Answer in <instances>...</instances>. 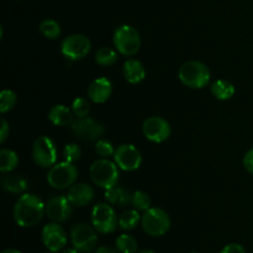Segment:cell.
I'll use <instances>...</instances> for the list:
<instances>
[{
  "label": "cell",
  "mask_w": 253,
  "mask_h": 253,
  "mask_svg": "<svg viewBox=\"0 0 253 253\" xmlns=\"http://www.w3.org/2000/svg\"><path fill=\"white\" fill-rule=\"evenodd\" d=\"M46 214V205L34 194H24L14 207V219L21 227H32L39 224Z\"/></svg>",
  "instance_id": "6da1fadb"
},
{
  "label": "cell",
  "mask_w": 253,
  "mask_h": 253,
  "mask_svg": "<svg viewBox=\"0 0 253 253\" xmlns=\"http://www.w3.org/2000/svg\"><path fill=\"white\" fill-rule=\"evenodd\" d=\"M90 178L98 187L105 190L111 189L118 185L120 178L118 165L106 158L95 161L90 166Z\"/></svg>",
  "instance_id": "7a4b0ae2"
},
{
  "label": "cell",
  "mask_w": 253,
  "mask_h": 253,
  "mask_svg": "<svg viewBox=\"0 0 253 253\" xmlns=\"http://www.w3.org/2000/svg\"><path fill=\"white\" fill-rule=\"evenodd\" d=\"M180 82L184 85L193 89H202L208 85L210 81V71L204 63L198 61H190L179 68Z\"/></svg>",
  "instance_id": "3957f363"
},
{
  "label": "cell",
  "mask_w": 253,
  "mask_h": 253,
  "mask_svg": "<svg viewBox=\"0 0 253 253\" xmlns=\"http://www.w3.org/2000/svg\"><path fill=\"white\" fill-rule=\"evenodd\" d=\"M114 44L124 56H133L141 47V37L137 30L130 25L118 27L114 34Z\"/></svg>",
  "instance_id": "277c9868"
},
{
  "label": "cell",
  "mask_w": 253,
  "mask_h": 253,
  "mask_svg": "<svg viewBox=\"0 0 253 253\" xmlns=\"http://www.w3.org/2000/svg\"><path fill=\"white\" fill-rule=\"evenodd\" d=\"M78 175L77 167L71 162H62L52 166L47 174V182L54 189H66L74 184Z\"/></svg>",
  "instance_id": "5b68a950"
},
{
  "label": "cell",
  "mask_w": 253,
  "mask_h": 253,
  "mask_svg": "<svg viewBox=\"0 0 253 253\" xmlns=\"http://www.w3.org/2000/svg\"><path fill=\"white\" fill-rule=\"evenodd\" d=\"M143 230L150 236H162L169 230L170 220L167 212L160 208H150L141 219Z\"/></svg>",
  "instance_id": "8992f818"
},
{
  "label": "cell",
  "mask_w": 253,
  "mask_h": 253,
  "mask_svg": "<svg viewBox=\"0 0 253 253\" xmlns=\"http://www.w3.org/2000/svg\"><path fill=\"white\" fill-rule=\"evenodd\" d=\"M91 224L100 234H110L118 227V216L109 204H98L91 211Z\"/></svg>",
  "instance_id": "52a82bcc"
},
{
  "label": "cell",
  "mask_w": 253,
  "mask_h": 253,
  "mask_svg": "<svg viewBox=\"0 0 253 253\" xmlns=\"http://www.w3.org/2000/svg\"><path fill=\"white\" fill-rule=\"evenodd\" d=\"M91 48V42L84 35H71L62 42L61 51L66 58L71 61H78L84 58Z\"/></svg>",
  "instance_id": "ba28073f"
},
{
  "label": "cell",
  "mask_w": 253,
  "mask_h": 253,
  "mask_svg": "<svg viewBox=\"0 0 253 253\" xmlns=\"http://www.w3.org/2000/svg\"><path fill=\"white\" fill-rule=\"evenodd\" d=\"M96 230L86 224H77L72 227L71 240L74 249L79 252H91L96 246Z\"/></svg>",
  "instance_id": "9c48e42d"
},
{
  "label": "cell",
  "mask_w": 253,
  "mask_h": 253,
  "mask_svg": "<svg viewBox=\"0 0 253 253\" xmlns=\"http://www.w3.org/2000/svg\"><path fill=\"white\" fill-rule=\"evenodd\" d=\"M34 160L40 167H52L57 161V148L53 141L46 136L37 138L32 147Z\"/></svg>",
  "instance_id": "30bf717a"
},
{
  "label": "cell",
  "mask_w": 253,
  "mask_h": 253,
  "mask_svg": "<svg viewBox=\"0 0 253 253\" xmlns=\"http://www.w3.org/2000/svg\"><path fill=\"white\" fill-rule=\"evenodd\" d=\"M114 160L119 168L126 172H131L140 168L142 163V156L133 145H121L115 150Z\"/></svg>",
  "instance_id": "8fae6325"
},
{
  "label": "cell",
  "mask_w": 253,
  "mask_h": 253,
  "mask_svg": "<svg viewBox=\"0 0 253 253\" xmlns=\"http://www.w3.org/2000/svg\"><path fill=\"white\" fill-rule=\"evenodd\" d=\"M143 135L152 142L161 143L168 140L170 136V126L167 120L161 116H151L143 123Z\"/></svg>",
  "instance_id": "7c38bea8"
},
{
  "label": "cell",
  "mask_w": 253,
  "mask_h": 253,
  "mask_svg": "<svg viewBox=\"0 0 253 253\" xmlns=\"http://www.w3.org/2000/svg\"><path fill=\"white\" fill-rule=\"evenodd\" d=\"M72 131L83 141H96L104 133V127L90 118H78L72 123Z\"/></svg>",
  "instance_id": "4fadbf2b"
},
{
  "label": "cell",
  "mask_w": 253,
  "mask_h": 253,
  "mask_svg": "<svg viewBox=\"0 0 253 253\" xmlns=\"http://www.w3.org/2000/svg\"><path fill=\"white\" fill-rule=\"evenodd\" d=\"M42 242L51 252H58L67 245L66 231L56 222L46 225L42 230Z\"/></svg>",
  "instance_id": "5bb4252c"
},
{
  "label": "cell",
  "mask_w": 253,
  "mask_h": 253,
  "mask_svg": "<svg viewBox=\"0 0 253 253\" xmlns=\"http://www.w3.org/2000/svg\"><path fill=\"white\" fill-rule=\"evenodd\" d=\"M71 202L67 197H54L46 204V215L54 222H63L69 219L72 214Z\"/></svg>",
  "instance_id": "9a60e30c"
},
{
  "label": "cell",
  "mask_w": 253,
  "mask_h": 253,
  "mask_svg": "<svg viewBox=\"0 0 253 253\" xmlns=\"http://www.w3.org/2000/svg\"><path fill=\"white\" fill-rule=\"evenodd\" d=\"M111 91H113V84H111V82L108 78L101 77V78H98L91 82L88 89V95L91 101H94L96 104H101L105 103L110 98Z\"/></svg>",
  "instance_id": "2e32d148"
},
{
  "label": "cell",
  "mask_w": 253,
  "mask_h": 253,
  "mask_svg": "<svg viewBox=\"0 0 253 253\" xmlns=\"http://www.w3.org/2000/svg\"><path fill=\"white\" fill-rule=\"evenodd\" d=\"M67 198L73 207H84L89 204L94 198V190L85 183H78L69 188Z\"/></svg>",
  "instance_id": "e0dca14e"
},
{
  "label": "cell",
  "mask_w": 253,
  "mask_h": 253,
  "mask_svg": "<svg viewBox=\"0 0 253 253\" xmlns=\"http://www.w3.org/2000/svg\"><path fill=\"white\" fill-rule=\"evenodd\" d=\"M124 77L131 84H137L142 82L146 77V71L142 63L137 59H127L123 68Z\"/></svg>",
  "instance_id": "ac0fdd59"
},
{
  "label": "cell",
  "mask_w": 253,
  "mask_h": 253,
  "mask_svg": "<svg viewBox=\"0 0 253 253\" xmlns=\"http://www.w3.org/2000/svg\"><path fill=\"white\" fill-rule=\"evenodd\" d=\"M48 119L56 126H67L73 123V111L64 105H54L49 110Z\"/></svg>",
  "instance_id": "d6986e66"
},
{
  "label": "cell",
  "mask_w": 253,
  "mask_h": 253,
  "mask_svg": "<svg viewBox=\"0 0 253 253\" xmlns=\"http://www.w3.org/2000/svg\"><path fill=\"white\" fill-rule=\"evenodd\" d=\"M105 199L110 204L118 205V207H125L132 200V194L127 189L121 187H114L111 189H108L105 193Z\"/></svg>",
  "instance_id": "ffe728a7"
},
{
  "label": "cell",
  "mask_w": 253,
  "mask_h": 253,
  "mask_svg": "<svg viewBox=\"0 0 253 253\" xmlns=\"http://www.w3.org/2000/svg\"><path fill=\"white\" fill-rule=\"evenodd\" d=\"M2 188L10 193L20 194L27 189V182L25 178L20 177L19 174H9L5 175L1 180Z\"/></svg>",
  "instance_id": "44dd1931"
},
{
  "label": "cell",
  "mask_w": 253,
  "mask_h": 253,
  "mask_svg": "<svg viewBox=\"0 0 253 253\" xmlns=\"http://www.w3.org/2000/svg\"><path fill=\"white\" fill-rule=\"evenodd\" d=\"M211 93L219 100H229L234 96L235 86L231 82L220 79L211 85Z\"/></svg>",
  "instance_id": "7402d4cb"
},
{
  "label": "cell",
  "mask_w": 253,
  "mask_h": 253,
  "mask_svg": "<svg viewBox=\"0 0 253 253\" xmlns=\"http://www.w3.org/2000/svg\"><path fill=\"white\" fill-rule=\"evenodd\" d=\"M19 163V158L17 155L11 150L7 148H2L0 151V172L1 173H9L12 169H15Z\"/></svg>",
  "instance_id": "603a6c76"
},
{
  "label": "cell",
  "mask_w": 253,
  "mask_h": 253,
  "mask_svg": "<svg viewBox=\"0 0 253 253\" xmlns=\"http://www.w3.org/2000/svg\"><path fill=\"white\" fill-rule=\"evenodd\" d=\"M141 216L138 214V210H126L120 215L119 219V226L123 230H132L140 222Z\"/></svg>",
  "instance_id": "cb8c5ba5"
},
{
  "label": "cell",
  "mask_w": 253,
  "mask_h": 253,
  "mask_svg": "<svg viewBox=\"0 0 253 253\" xmlns=\"http://www.w3.org/2000/svg\"><path fill=\"white\" fill-rule=\"evenodd\" d=\"M40 31L42 32L44 37L49 40H56L58 39L61 35V27L57 21L52 19H46L41 22L40 25Z\"/></svg>",
  "instance_id": "d4e9b609"
},
{
  "label": "cell",
  "mask_w": 253,
  "mask_h": 253,
  "mask_svg": "<svg viewBox=\"0 0 253 253\" xmlns=\"http://www.w3.org/2000/svg\"><path fill=\"white\" fill-rule=\"evenodd\" d=\"M116 247L121 253H136L137 252V242L130 235H120L116 239Z\"/></svg>",
  "instance_id": "484cf974"
},
{
  "label": "cell",
  "mask_w": 253,
  "mask_h": 253,
  "mask_svg": "<svg viewBox=\"0 0 253 253\" xmlns=\"http://www.w3.org/2000/svg\"><path fill=\"white\" fill-rule=\"evenodd\" d=\"M118 59V54L110 47H103V48L99 49L95 54V61L96 63L100 64L103 67H108L114 64Z\"/></svg>",
  "instance_id": "4316f807"
},
{
  "label": "cell",
  "mask_w": 253,
  "mask_h": 253,
  "mask_svg": "<svg viewBox=\"0 0 253 253\" xmlns=\"http://www.w3.org/2000/svg\"><path fill=\"white\" fill-rule=\"evenodd\" d=\"M15 104H16V94L14 91L5 89V90L0 93V111L2 114L11 110L15 106Z\"/></svg>",
  "instance_id": "83f0119b"
},
{
  "label": "cell",
  "mask_w": 253,
  "mask_h": 253,
  "mask_svg": "<svg viewBox=\"0 0 253 253\" xmlns=\"http://www.w3.org/2000/svg\"><path fill=\"white\" fill-rule=\"evenodd\" d=\"M131 204L133 205L136 210L138 211H147L151 208V198L147 193L145 192H136L132 194V200Z\"/></svg>",
  "instance_id": "f1b7e54d"
},
{
  "label": "cell",
  "mask_w": 253,
  "mask_h": 253,
  "mask_svg": "<svg viewBox=\"0 0 253 253\" xmlns=\"http://www.w3.org/2000/svg\"><path fill=\"white\" fill-rule=\"evenodd\" d=\"M72 111L77 118H86L90 111V106L85 99L77 98L72 104Z\"/></svg>",
  "instance_id": "f546056e"
},
{
  "label": "cell",
  "mask_w": 253,
  "mask_h": 253,
  "mask_svg": "<svg viewBox=\"0 0 253 253\" xmlns=\"http://www.w3.org/2000/svg\"><path fill=\"white\" fill-rule=\"evenodd\" d=\"M81 148H79V146L76 145V143H69V145H67L66 147L63 148V157L66 162H77V161L81 158Z\"/></svg>",
  "instance_id": "4dcf8cb0"
},
{
  "label": "cell",
  "mask_w": 253,
  "mask_h": 253,
  "mask_svg": "<svg viewBox=\"0 0 253 253\" xmlns=\"http://www.w3.org/2000/svg\"><path fill=\"white\" fill-rule=\"evenodd\" d=\"M95 152L98 153L100 157L108 158V157H110V156H114L115 150H114L113 145H111L109 141L99 140L98 142L95 143Z\"/></svg>",
  "instance_id": "1f68e13d"
},
{
  "label": "cell",
  "mask_w": 253,
  "mask_h": 253,
  "mask_svg": "<svg viewBox=\"0 0 253 253\" xmlns=\"http://www.w3.org/2000/svg\"><path fill=\"white\" fill-rule=\"evenodd\" d=\"M244 166L247 169V172H250L251 174H253V148H251V150L245 155Z\"/></svg>",
  "instance_id": "d6a6232c"
},
{
  "label": "cell",
  "mask_w": 253,
  "mask_h": 253,
  "mask_svg": "<svg viewBox=\"0 0 253 253\" xmlns=\"http://www.w3.org/2000/svg\"><path fill=\"white\" fill-rule=\"evenodd\" d=\"M220 253H246L245 251L244 247L239 244H231V245H227L226 247L222 249V251Z\"/></svg>",
  "instance_id": "836d02e7"
},
{
  "label": "cell",
  "mask_w": 253,
  "mask_h": 253,
  "mask_svg": "<svg viewBox=\"0 0 253 253\" xmlns=\"http://www.w3.org/2000/svg\"><path fill=\"white\" fill-rule=\"evenodd\" d=\"M10 127L5 120H1V126H0V142H5L7 135H9Z\"/></svg>",
  "instance_id": "e575fe53"
},
{
  "label": "cell",
  "mask_w": 253,
  "mask_h": 253,
  "mask_svg": "<svg viewBox=\"0 0 253 253\" xmlns=\"http://www.w3.org/2000/svg\"><path fill=\"white\" fill-rule=\"evenodd\" d=\"M95 253H118V252H116L114 249H111V247L101 246V247H99L98 250H96Z\"/></svg>",
  "instance_id": "d590c367"
},
{
  "label": "cell",
  "mask_w": 253,
  "mask_h": 253,
  "mask_svg": "<svg viewBox=\"0 0 253 253\" xmlns=\"http://www.w3.org/2000/svg\"><path fill=\"white\" fill-rule=\"evenodd\" d=\"M62 253H79V251L77 249H67Z\"/></svg>",
  "instance_id": "8d00e7d4"
},
{
  "label": "cell",
  "mask_w": 253,
  "mask_h": 253,
  "mask_svg": "<svg viewBox=\"0 0 253 253\" xmlns=\"http://www.w3.org/2000/svg\"><path fill=\"white\" fill-rule=\"evenodd\" d=\"M1 253H21V252L17 251V250H14V249H9V250H5V251H2Z\"/></svg>",
  "instance_id": "74e56055"
},
{
  "label": "cell",
  "mask_w": 253,
  "mask_h": 253,
  "mask_svg": "<svg viewBox=\"0 0 253 253\" xmlns=\"http://www.w3.org/2000/svg\"><path fill=\"white\" fill-rule=\"evenodd\" d=\"M138 253H155V252H152V251H142V252H138Z\"/></svg>",
  "instance_id": "f35d334b"
},
{
  "label": "cell",
  "mask_w": 253,
  "mask_h": 253,
  "mask_svg": "<svg viewBox=\"0 0 253 253\" xmlns=\"http://www.w3.org/2000/svg\"><path fill=\"white\" fill-rule=\"evenodd\" d=\"M193 253H195V252H193Z\"/></svg>",
  "instance_id": "ab89813d"
}]
</instances>
